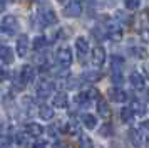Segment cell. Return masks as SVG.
<instances>
[{"mask_svg":"<svg viewBox=\"0 0 149 148\" xmlns=\"http://www.w3.org/2000/svg\"><path fill=\"white\" fill-rule=\"evenodd\" d=\"M25 133L29 135V136H34V138H39V136H42V133H44V126L42 125H39V123H27L25 125Z\"/></svg>","mask_w":149,"mask_h":148,"instance_id":"11","label":"cell"},{"mask_svg":"<svg viewBox=\"0 0 149 148\" xmlns=\"http://www.w3.org/2000/svg\"><path fill=\"white\" fill-rule=\"evenodd\" d=\"M5 2H12V0H5Z\"/></svg>","mask_w":149,"mask_h":148,"instance_id":"42","label":"cell"},{"mask_svg":"<svg viewBox=\"0 0 149 148\" xmlns=\"http://www.w3.org/2000/svg\"><path fill=\"white\" fill-rule=\"evenodd\" d=\"M32 148H49V143L45 140H37Z\"/></svg>","mask_w":149,"mask_h":148,"instance_id":"31","label":"cell"},{"mask_svg":"<svg viewBox=\"0 0 149 148\" xmlns=\"http://www.w3.org/2000/svg\"><path fill=\"white\" fill-rule=\"evenodd\" d=\"M75 49H77V56H79V61L84 62L86 57H87L89 54V42L84 37H79V39L75 40Z\"/></svg>","mask_w":149,"mask_h":148,"instance_id":"5","label":"cell"},{"mask_svg":"<svg viewBox=\"0 0 149 148\" xmlns=\"http://www.w3.org/2000/svg\"><path fill=\"white\" fill-rule=\"evenodd\" d=\"M142 71H144V74H146V78H149V62H146V64L142 66Z\"/></svg>","mask_w":149,"mask_h":148,"instance_id":"35","label":"cell"},{"mask_svg":"<svg viewBox=\"0 0 149 148\" xmlns=\"http://www.w3.org/2000/svg\"><path fill=\"white\" fill-rule=\"evenodd\" d=\"M77 2H79V0H77Z\"/></svg>","mask_w":149,"mask_h":148,"instance_id":"44","label":"cell"},{"mask_svg":"<svg viewBox=\"0 0 149 148\" xmlns=\"http://www.w3.org/2000/svg\"><path fill=\"white\" fill-rule=\"evenodd\" d=\"M39 116H40L44 121H49L54 118V109L50 106H47V104H42L40 108H39Z\"/></svg>","mask_w":149,"mask_h":148,"instance_id":"17","label":"cell"},{"mask_svg":"<svg viewBox=\"0 0 149 148\" xmlns=\"http://www.w3.org/2000/svg\"><path fill=\"white\" fill-rule=\"evenodd\" d=\"M141 39L144 42H149V29H142L141 30Z\"/></svg>","mask_w":149,"mask_h":148,"instance_id":"32","label":"cell"},{"mask_svg":"<svg viewBox=\"0 0 149 148\" xmlns=\"http://www.w3.org/2000/svg\"><path fill=\"white\" fill-rule=\"evenodd\" d=\"M99 133H101L102 136H109V135L114 133V128H112V125L106 123V125H102V126L99 128Z\"/></svg>","mask_w":149,"mask_h":148,"instance_id":"27","label":"cell"},{"mask_svg":"<svg viewBox=\"0 0 149 148\" xmlns=\"http://www.w3.org/2000/svg\"><path fill=\"white\" fill-rule=\"evenodd\" d=\"M111 79H112V82H114V86H122V84H124V76H122V71H112Z\"/></svg>","mask_w":149,"mask_h":148,"instance_id":"24","label":"cell"},{"mask_svg":"<svg viewBox=\"0 0 149 148\" xmlns=\"http://www.w3.org/2000/svg\"><path fill=\"white\" fill-rule=\"evenodd\" d=\"M131 52H132V56H134V57H137V59H144V57L148 56V51H146L144 47H139V46L131 47Z\"/></svg>","mask_w":149,"mask_h":148,"instance_id":"23","label":"cell"},{"mask_svg":"<svg viewBox=\"0 0 149 148\" xmlns=\"http://www.w3.org/2000/svg\"><path fill=\"white\" fill-rule=\"evenodd\" d=\"M52 93H54V84L49 81H42L37 86V98H40V99H47Z\"/></svg>","mask_w":149,"mask_h":148,"instance_id":"4","label":"cell"},{"mask_svg":"<svg viewBox=\"0 0 149 148\" xmlns=\"http://www.w3.org/2000/svg\"><path fill=\"white\" fill-rule=\"evenodd\" d=\"M64 13H65V17H79V15L82 13L81 2H77V0H74V2H69V5L65 7Z\"/></svg>","mask_w":149,"mask_h":148,"instance_id":"8","label":"cell"},{"mask_svg":"<svg viewBox=\"0 0 149 148\" xmlns=\"http://www.w3.org/2000/svg\"><path fill=\"white\" fill-rule=\"evenodd\" d=\"M20 78H22V81H24L25 84L34 82V79H35V69L32 66L25 64V66L22 67V71H20Z\"/></svg>","mask_w":149,"mask_h":148,"instance_id":"12","label":"cell"},{"mask_svg":"<svg viewBox=\"0 0 149 148\" xmlns=\"http://www.w3.org/2000/svg\"><path fill=\"white\" fill-rule=\"evenodd\" d=\"M5 10V0H0V12Z\"/></svg>","mask_w":149,"mask_h":148,"instance_id":"36","label":"cell"},{"mask_svg":"<svg viewBox=\"0 0 149 148\" xmlns=\"http://www.w3.org/2000/svg\"><path fill=\"white\" fill-rule=\"evenodd\" d=\"M34 2H42V0H34Z\"/></svg>","mask_w":149,"mask_h":148,"instance_id":"41","label":"cell"},{"mask_svg":"<svg viewBox=\"0 0 149 148\" xmlns=\"http://www.w3.org/2000/svg\"><path fill=\"white\" fill-rule=\"evenodd\" d=\"M86 94H87L89 99H95V98H99V91H97L95 87H91V89H87V91H86Z\"/></svg>","mask_w":149,"mask_h":148,"instance_id":"30","label":"cell"},{"mask_svg":"<svg viewBox=\"0 0 149 148\" xmlns=\"http://www.w3.org/2000/svg\"><path fill=\"white\" fill-rule=\"evenodd\" d=\"M24 138H25V135H15V141H17L19 145H24V143H25Z\"/></svg>","mask_w":149,"mask_h":148,"instance_id":"34","label":"cell"},{"mask_svg":"<svg viewBox=\"0 0 149 148\" xmlns=\"http://www.w3.org/2000/svg\"><path fill=\"white\" fill-rule=\"evenodd\" d=\"M134 118V111L131 109V108H122L121 109V120L124 123H129V121H132Z\"/></svg>","mask_w":149,"mask_h":148,"instance_id":"22","label":"cell"},{"mask_svg":"<svg viewBox=\"0 0 149 148\" xmlns=\"http://www.w3.org/2000/svg\"><path fill=\"white\" fill-rule=\"evenodd\" d=\"M129 81H131V84H132L134 89H139V91L144 89V78L139 73H132L129 76Z\"/></svg>","mask_w":149,"mask_h":148,"instance_id":"14","label":"cell"},{"mask_svg":"<svg viewBox=\"0 0 149 148\" xmlns=\"http://www.w3.org/2000/svg\"><path fill=\"white\" fill-rule=\"evenodd\" d=\"M107 96H109V99L114 101V103H124V101L127 99V93L119 86L111 87V89L107 91Z\"/></svg>","mask_w":149,"mask_h":148,"instance_id":"3","label":"cell"},{"mask_svg":"<svg viewBox=\"0 0 149 148\" xmlns=\"http://www.w3.org/2000/svg\"><path fill=\"white\" fill-rule=\"evenodd\" d=\"M57 62L61 64L62 67H69L70 66V62H72V51L69 49V47H61L59 51H57Z\"/></svg>","mask_w":149,"mask_h":148,"instance_id":"2","label":"cell"},{"mask_svg":"<svg viewBox=\"0 0 149 148\" xmlns=\"http://www.w3.org/2000/svg\"><path fill=\"white\" fill-rule=\"evenodd\" d=\"M131 109L134 111V114L142 116V114L146 113V104H144L142 101H139V99H134L132 101V104H131Z\"/></svg>","mask_w":149,"mask_h":148,"instance_id":"19","label":"cell"},{"mask_svg":"<svg viewBox=\"0 0 149 148\" xmlns=\"http://www.w3.org/2000/svg\"><path fill=\"white\" fill-rule=\"evenodd\" d=\"M129 140H131V143L134 145V147H141L142 145V135L139 130H136V128H132V130H129Z\"/></svg>","mask_w":149,"mask_h":148,"instance_id":"16","label":"cell"},{"mask_svg":"<svg viewBox=\"0 0 149 148\" xmlns=\"http://www.w3.org/2000/svg\"><path fill=\"white\" fill-rule=\"evenodd\" d=\"M82 121H84L86 128H89V130H94V128L97 126V120H95L94 114H91V113L82 114Z\"/></svg>","mask_w":149,"mask_h":148,"instance_id":"18","label":"cell"},{"mask_svg":"<svg viewBox=\"0 0 149 148\" xmlns=\"http://www.w3.org/2000/svg\"><path fill=\"white\" fill-rule=\"evenodd\" d=\"M15 59V54L14 51L10 49L8 46H0V61L3 64H12Z\"/></svg>","mask_w":149,"mask_h":148,"instance_id":"10","label":"cell"},{"mask_svg":"<svg viewBox=\"0 0 149 148\" xmlns=\"http://www.w3.org/2000/svg\"><path fill=\"white\" fill-rule=\"evenodd\" d=\"M124 5L127 10H136L139 7V0H124Z\"/></svg>","mask_w":149,"mask_h":148,"instance_id":"28","label":"cell"},{"mask_svg":"<svg viewBox=\"0 0 149 148\" xmlns=\"http://www.w3.org/2000/svg\"><path fill=\"white\" fill-rule=\"evenodd\" d=\"M146 147L149 148V136H148V138H146Z\"/></svg>","mask_w":149,"mask_h":148,"instance_id":"38","label":"cell"},{"mask_svg":"<svg viewBox=\"0 0 149 148\" xmlns=\"http://www.w3.org/2000/svg\"><path fill=\"white\" fill-rule=\"evenodd\" d=\"M142 130H149V121H142Z\"/></svg>","mask_w":149,"mask_h":148,"instance_id":"37","label":"cell"},{"mask_svg":"<svg viewBox=\"0 0 149 148\" xmlns=\"http://www.w3.org/2000/svg\"><path fill=\"white\" fill-rule=\"evenodd\" d=\"M2 30L8 35H14L19 30V20L15 19L14 15H5L2 20Z\"/></svg>","mask_w":149,"mask_h":148,"instance_id":"1","label":"cell"},{"mask_svg":"<svg viewBox=\"0 0 149 148\" xmlns=\"http://www.w3.org/2000/svg\"><path fill=\"white\" fill-rule=\"evenodd\" d=\"M111 2H114V0H111Z\"/></svg>","mask_w":149,"mask_h":148,"instance_id":"43","label":"cell"},{"mask_svg":"<svg viewBox=\"0 0 149 148\" xmlns=\"http://www.w3.org/2000/svg\"><path fill=\"white\" fill-rule=\"evenodd\" d=\"M92 62L94 66H102L106 62V49L102 46H95L92 49Z\"/></svg>","mask_w":149,"mask_h":148,"instance_id":"7","label":"cell"},{"mask_svg":"<svg viewBox=\"0 0 149 148\" xmlns=\"http://www.w3.org/2000/svg\"><path fill=\"white\" fill-rule=\"evenodd\" d=\"M17 54L20 57H25L29 54V35L25 34H20L17 39Z\"/></svg>","mask_w":149,"mask_h":148,"instance_id":"6","label":"cell"},{"mask_svg":"<svg viewBox=\"0 0 149 148\" xmlns=\"http://www.w3.org/2000/svg\"><path fill=\"white\" fill-rule=\"evenodd\" d=\"M45 46H47V39H45L44 35H37V37L32 40V47H34V51H42Z\"/></svg>","mask_w":149,"mask_h":148,"instance_id":"20","label":"cell"},{"mask_svg":"<svg viewBox=\"0 0 149 148\" xmlns=\"http://www.w3.org/2000/svg\"><path fill=\"white\" fill-rule=\"evenodd\" d=\"M65 126H67V128H65V131H67V133H75V131H77V123H75L74 120H70Z\"/></svg>","mask_w":149,"mask_h":148,"instance_id":"29","label":"cell"},{"mask_svg":"<svg viewBox=\"0 0 149 148\" xmlns=\"http://www.w3.org/2000/svg\"><path fill=\"white\" fill-rule=\"evenodd\" d=\"M101 79V73H95V71H87L84 74V81H89V82H95V81Z\"/></svg>","mask_w":149,"mask_h":148,"instance_id":"26","label":"cell"},{"mask_svg":"<svg viewBox=\"0 0 149 148\" xmlns=\"http://www.w3.org/2000/svg\"><path fill=\"white\" fill-rule=\"evenodd\" d=\"M40 20L45 24V25H54L55 22H57V15H55V12L52 10V8H44V10H40Z\"/></svg>","mask_w":149,"mask_h":148,"instance_id":"9","label":"cell"},{"mask_svg":"<svg viewBox=\"0 0 149 148\" xmlns=\"http://www.w3.org/2000/svg\"><path fill=\"white\" fill-rule=\"evenodd\" d=\"M7 76H8V74H7V69H5V67H2V66H0V82H2V81H5V79H7Z\"/></svg>","mask_w":149,"mask_h":148,"instance_id":"33","label":"cell"},{"mask_svg":"<svg viewBox=\"0 0 149 148\" xmlns=\"http://www.w3.org/2000/svg\"><path fill=\"white\" fill-rule=\"evenodd\" d=\"M79 145H81V148H94V143H92V140L87 135H81L79 136Z\"/></svg>","mask_w":149,"mask_h":148,"instance_id":"25","label":"cell"},{"mask_svg":"<svg viewBox=\"0 0 149 148\" xmlns=\"http://www.w3.org/2000/svg\"><path fill=\"white\" fill-rule=\"evenodd\" d=\"M146 98H148V99H149V89H148V91H146Z\"/></svg>","mask_w":149,"mask_h":148,"instance_id":"39","label":"cell"},{"mask_svg":"<svg viewBox=\"0 0 149 148\" xmlns=\"http://www.w3.org/2000/svg\"><path fill=\"white\" fill-rule=\"evenodd\" d=\"M57 2H61V4H64V2H65V0H57Z\"/></svg>","mask_w":149,"mask_h":148,"instance_id":"40","label":"cell"},{"mask_svg":"<svg viewBox=\"0 0 149 148\" xmlns=\"http://www.w3.org/2000/svg\"><path fill=\"white\" fill-rule=\"evenodd\" d=\"M97 113L101 114L102 118H109L111 116V108H109V103L106 99H99V103H97Z\"/></svg>","mask_w":149,"mask_h":148,"instance_id":"15","label":"cell"},{"mask_svg":"<svg viewBox=\"0 0 149 148\" xmlns=\"http://www.w3.org/2000/svg\"><path fill=\"white\" fill-rule=\"evenodd\" d=\"M122 66H124V59L121 56H112L111 57V67L112 71H122Z\"/></svg>","mask_w":149,"mask_h":148,"instance_id":"21","label":"cell"},{"mask_svg":"<svg viewBox=\"0 0 149 148\" xmlns=\"http://www.w3.org/2000/svg\"><path fill=\"white\" fill-rule=\"evenodd\" d=\"M52 104H54V108H65L69 104V98L65 93H57L54 96V99H52Z\"/></svg>","mask_w":149,"mask_h":148,"instance_id":"13","label":"cell"}]
</instances>
